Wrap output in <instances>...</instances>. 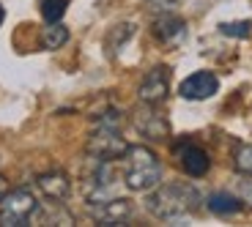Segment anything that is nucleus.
Here are the masks:
<instances>
[{"label":"nucleus","mask_w":252,"mask_h":227,"mask_svg":"<svg viewBox=\"0 0 252 227\" xmlns=\"http://www.w3.org/2000/svg\"><path fill=\"white\" fill-rule=\"evenodd\" d=\"M200 192L189 183H164L154 186L151 195L145 197V211L162 222H181L200 208Z\"/></svg>","instance_id":"f257e3e1"},{"label":"nucleus","mask_w":252,"mask_h":227,"mask_svg":"<svg viewBox=\"0 0 252 227\" xmlns=\"http://www.w3.org/2000/svg\"><path fill=\"white\" fill-rule=\"evenodd\" d=\"M162 162L148 145H129L124 153V183L129 192H151L162 183Z\"/></svg>","instance_id":"f03ea898"},{"label":"nucleus","mask_w":252,"mask_h":227,"mask_svg":"<svg viewBox=\"0 0 252 227\" xmlns=\"http://www.w3.org/2000/svg\"><path fill=\"white\" fill-rule=\"evenodd\" d=\"M82 192H85V202H101V200L115 197L113 162L88 156L85 172H82Z\"/></svg>","instance_id":"7ed1b4c3"},{"label":"nucleus","mask_w":252,"mask_h":227,"mask_svg":"<svg viewBox=\"0 0 252 227\" xmlns=\"http://www.w3.org/2000/svg\"><path fill=\"white\" fill-rule=\"evenodd\" d=\"M38 200L31 189H11L0 197V225L3 227H19L36 219Z\"/></svg>","instance_id":"20e7f679"},{"label":"nucleus","mask_w":252,"mask_h":227,"mask_svg":"<svg viewBox=\"0 0 252 227\" xmlns=\"http://www.w3.org/2000/svg\"><path fill=\"white\" fill-rule=\"evenodd\" d=\"M126 148H129V142L121 137V129L113 126H96L85 140V153L94 159H104V162L124 159Z\"/></svg>","instance_id":"39448f33"},{"label":"nucleus","mask_w":252,"mask_h":227,"mask_svg":"<svg viewBox=\"0 0 252 227\" xmlns=\"http://www.w3.org/2000/svg\"><path fill=\"white\" fill-rule=\"evenodd\" d=\"M173 156H176L178 167H181L189 178H203L211 170V156H208V151L203 145H197V142H192V140H187V137L173 142Z\"/></svg>","instance_id":"423d86ee"},{"label":"nucleus","mask_w":252,"mask_h":227,"mask_svg":"<svg viewBox=\"0 0 252 227\" xmlns=\"http://www.w3.org/2000/svg\"><path fill=\"white\" fill-rule=\"evenodd\" d=\"M132 126L140 137L151 140V142H162L170 137V120L157 110V104H143L132 113Z\"/></svg>","instance_id":"0eeeda50"},{"label":"nucleus","mask_w":252,"mask_h":227,"mask_svg":"<svg viewBox=\"0 0 252 227\" xmlns=\"http://www.w3.org/2000/svg\"><path fill=\"white\" fill-rule=\"evenodd\" d=\"M88 214L96 225H126L134 214V205H132V200L115 195L101 202H88Z\"/></svg>","instance_id":"6e6552de"},{"label":"nucleus","mask_w":252,"mask_h":227,"mask_svg":"<svg viewBox=\"0 0 252 227\" xmlns=\"http://www.w3.org/2000/svg\"><path fill=\"white\" fill-rule=\"evenodd\" d=\"M167 93H170V69L167 66H154L140 82L137 99L143 104H162L167 99Z\"/></svg>","instance_id":"1a4fd4ad"},{"label":"nucleus","mask_w":252,"mask_h":227,"mask_svg":"<svg viewBox=\"0 0 252 227\" xmlns=\"http://www.w3.org/2000/svg\"><path fill=\"white\" fill-rule=\"evenodd\" d=\"M220 90V80H217L214 71H195V74H189L187 80L178 85V96L187 101H206Z\"/></svg>","instance_id":"9d476101"},{"label":"nucleus","mask_w":252,"mask_h":227,"mask_svg":"<svg viewBox=\"0 0 252 227\" xmlns=\"http://www.w3.org/2000/svg\"><path fill=\"white\" fill-rule=\"evenodd\" d=\"M151 33H154V38L162 41L164 47H176L187 38V22H184L176 11H162L151 22Z\"/></svg>","instance_id":"9b49d317"},{"label":"nucleus","mask_w":252,"mask_h":227,"mask_svg":"<svg viewBox=\"0 0 252 227\" xmlns=\"http://www.w3.org/2000/svg\"><path fill=\"white\" fill-rule=\"evenodd\" d=\"M36 186L50 202H63V200H69V195H71V178L63 170L41 172V175L36 178Z\"/></svg>","instance_id":"f8f14e48"},{"label":"nucleus","mask_w":252,"mask_h":227,"mask_svg":"<svg viewBox=\"0 0 252 227\" xmlns=\"http://www.w3.org/2000/svg\"><path fill=\"white\" fill-rule=\"evenodd\" d=\"M206 208L214 216H236L241 208H244V200L230 192H211L206 200Z\"/></svg>","instance_id":"ddd939ff"},{"label":"nucleus","mask_w":252,"mask_h":227,"mask_svg":"<svg viewBox=\"0 0 252 227\" xmlns=\"http://www.w3.org/2000/svg\"><path fill=\"white\" fill-rule=\"evenodd\" d=\"M38 41H41V50L55 52L69 41V28L61 25V22H47V28L41 30V38H38Z\"/></svg>","instance_id":"4468645a"},{"label":"nucleus","mask_w":252,"mask_h":227,"mask_svg":"<svg viewBox=\"0 0 252 227\" xmlns=\"http://www.w3.org/2000/svg\"><path fill=\"white\" fill-rule=\"evenodd\" d=\"M134 36V25L132 22H121V25L110 28L107 38H104V47H107V55H115V52H121V47L129 41V38Z\"/></svg>","instance_id":"2eb2a0df"},{"label":"nucleus","mask_w":252,"mask_h":227,"mask_svg":"<svg viewBox=\"0 0 252 227\" xmlns=\"http://www.w3.org/2000/svg\"><path fill=\"white\" fill-rule=\"evenodd\" d=\"M233 167L241 175H252V145L239 142V145L233 148Z\"/></svg>","instance_id":"dca6fc26"},{"label":"nucleus","mask_w":252,"mask_h":227,"mask_svg":"<svg viewBox=\"0 0 252 227\" xmlns=\"http://www.w3.org/2000/svg\"><path fill=\"white\" fill-rule=\"evenodd\" d=\"M220 33L227 38H250L252 36V22L250 19H236V22H222Z\"/></svg>","instance_id":"f3484780"},{"label":"nucleus","mask_w":252,"mask_h":227,"mask_svg":"<svg viewBox=\"0 0 252 227\" xmlns=\"http://www.w3.org/2000/svg\"><path fill=\"white\" fill-rule=\"evenodd\" d=\"M69 0H41V17L44 22H61L63 14H66Z\"/></svg>","instance_id":"a211bd4d"},{"label":"nucleus","mask_w":252,"mask_h":227,"mask_svg":"<svg viewBox=\"0 0 252 227\" xmlns=\"http://www.w3.org/2000/svg\"><path fill=\"white\" fill-rule=\"evenodd\" d=\"M94 123H96V126H113V129H121V126H124V115H121V110L107 107V110H101L99 115H94Z\"/></svg>","instance_id":"6ab92c4d"},{"label":"nucleus","mask_w":252,"mask_h":227,"mask_svg":"<svg viewBox=\"0 0 252 227\" xmlns=\"http://www.w3.org/2000/svg\"><path fill=\"white\" fill-rule=\"evenodd\" d=\"M239 186H241V200L252 205V181H241Z\"/></svg>","instance_id":"aec40b11"},{"label":"nucleus","mask_w":252,"mask_h":227,"mask_svg":"<svg viewBox=\"0 0 252 227\" xmlns=\"http://www.w3.org/2000/svg\"><path fill=\"white\" fill-rule=\"evenodd\" d=\"M6 192H8V183H6V178L0 175V197L6 195Z\"/></svg>","instance_id":"412c9836"},{"label":"nucleus","mask_w":252,"mask_h":227,"mask_svg":"<svg viewBox=\"0 0 252 227\" xmlns=\"http://www.w3.org/2000/svg\"><path fill=\"white\" fill-rule=\"evenodd\" d=\"M3 19H6V8L0 6V25H3Z\"/></svg>","instance_id":"4be33fe9"}]
</instances>
